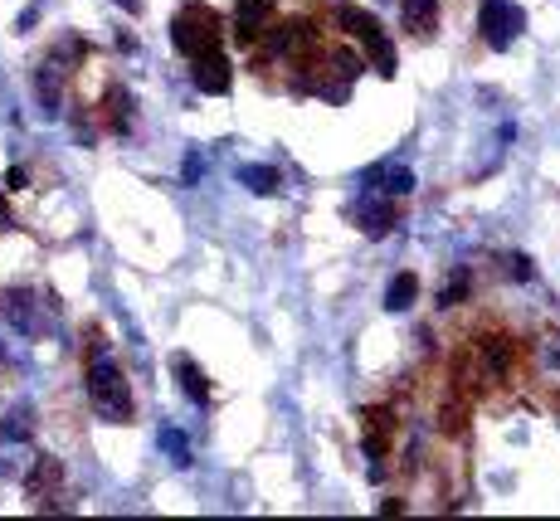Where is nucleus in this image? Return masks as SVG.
<instances>
[{"mask_svg":"<svg viewBox=\"0 0 560 521\" xmlns=\"http://www.w3.org/2000/svg\"><path fill=\"white\" fill-rule=\"evenodd\" d=\"M356 78H361V59H356L351 49H332V54H322V64L302 69L298 88H302V93H317V98H327V103H346Z\"/></svg>","mask_w":560,"mask_h":521,"instance_id":"nucleus-1","label":"nucleus"},{"mask_svg":"<svg viewBox=\"0 0 560 521\" xmlns=\"http://www.w3.org/2000/svg\"><path fill=\"white\" fill-rule=\"evenodd\" d=\"M88 400H93L98 419H108V424H127L132 419V385H127V375L117 371V361L98 356L88 366Z\"/></svg>","mask_w":560,"mask_h":521,"instance_id":"nucleus-2","label":"nucleus"},{"mask_svg":"<svg viewBox=\"0 0 560 521\" xmlns=\"http://www.w3.org/2000/svg\"><path fill=\"white\" fill-rule=\"evenodd\" d=\"M220 15L210 10V5H200V0H190V5H181L176 10V20H171V44L186 54V59H195V54H205V49H220Z\"/></svg>","mask_w":560,"mask_h":521,"instance_id":"nucleus-3","label":"nucleus"},{"mask_svg":"<svg viewBox=\"0 0 560 521\" xmlns=\"http://www.w3.org/2000/svg\"><path fill=\"white\" fill-rule=\"evenodd\" d=\"M336 25H341L346 35L361 39V49H366V59L375 64V74H380V78H395L400 59H395V44H390V35L375 25V15L356 10V5H341V10H336Z\"/></svg>","mask_w":560,"mask_h":521,"instance_id":"nucleus-4","label":"nucleus"},{"mask_svg":"<svg viewBox=\"0 0 560 521\" xmlns=\"http://www.w3.org/2000/svg\"><path fill=\"white\" fill-rule=\"evenodd\" d=\"M522 30H526V10L517 0H483V10H478V35H483L487 49H512Z\"/></svg>","mask_w":560,"mask_h":521,"instance_id":"nucleus-5","label":"nucleus"},{"mask_svg":"<svg viewBox=\"0 0 560 521\" xmlns=\"http://www.w3.org/2000/svg\"><path fill=\"white\" fill-rule=\"evenodd\" d=\"M0 317H5L20 336L49 332V312H44V298H39L35 288H10V293H0Z\"/></svg>","mask_w":560,"mask_h":521,"instance_id":"nucleus-6","label":"nucleus"},{"mask_svg":"<svg viewBox=\"0 0 560 521\" xmlns=\"http://www.w3.org/2000/svg\"><path fill=\"white\" fill-rule=\"evenodd\" d=\"M351 220L361 234H371V239H385L395 224H400V210H395V200L390 195H380V190H366L356 205H351Z\"/></svg>","mask_w":560,"mask_h":521,"instance_id":"nucleus-7","label":"nucleus"},{"mask_svg":"<svg viewBox=\"0 0 560 521\" xmlns=\"http://www.w3.org/2000/svg\"><path fill=\"white\" fill-rule=\"evenodd\" d=\"M190 78H195V88H200V93L224 98V93H229V83H234V69H229V59H224L220 49H205V54H195V59H190Z\"/></svg>","mask_w":560,"mask_h":521,"instance_id":"nucleus-8","label":"nucleus"},{"mask_svg":"<svg viewBox=\"0 0 560 521\" xmlns=\"http://www.w3.org/2000/svg\"><path fill=\"white\" fill-rule=\"evenodd\" d=\"M361 186L380 190V195H390V200H400V195H410L414 190V171L405 166V161H375L371 171L361 176Z\"/></svg>","mask_w":560,"mask_h":521,"instance_id":"nucleus-9","label":"nucleus"},{"mask_svg":"<svg viewBox=\"0 0 560 521\" xmlns=\"http://www.w3.org/2000/svg\"><path fill=\"white\" fill-rule=\"evenodd\" d=\"M273 10H278V0H239L234 5V39L239 44H259V35L273 20Z\"/></svg>","mask_w":560,"mask_h":521,"instance_id":"nucleus-10","label":"nucleus"},{"mask_svg":"<svg viewBox=\"0 0 560 521\" xmlns=\"http://www.w3.org/2000/svg\"><path fill=\"white\" fill-rule=\"evenodd\" d=\"M312 44H317L312 25H307V20H288V25L273 30V39L263 44V54H273V59H278V54H307Z\"/></svg>","mask_w":560,"mask_h":521,"instance_id":"nucleus-11","label":"nucleus"},{"mask_svg":"<svg viewBox=\"0 0 560 521\" xmlns=\"http://www.w3.org/2000/svg\"><path fill=\"white\" fill-rule=\"evenodd\" d=\"M59 483H64L59 458H44V453H35V463H30V473H25V492H30L35 502H44V497H49Z\"/></svg>","mask_w":560,"mask_h":521,"instance_id":"nucleus-12","label":"nucleus"},{"mask_svg":"<svg viewBox=\"0 0 560 521\" xmlns=\"http://www.w3.org/2000/svg\"><path fill=\"white\" fill-rule=\"evenodd\" d=\"M400 20H405V30L414 39H429L439 30V0H405L400 5Z\"/></svg>","mask_w":560,"mask_h":521,"instance_id":"nucleus-13","label":"nucleus"},{"mask_svg":"<svg viewBox=\"0 0 560 521\" xmlns=\"http://www.w3.org/2000/svg\"><path fill=\"white\" fill-rule=\"evenodd\" d=\"M35 93H39V103H44V117H59V98H64V69L59 64H39V74H35Z\"/></svg>","mask_w":560,"mask_h":521,"instance_id":"nucleus-14","label":"nucleus"},{"mask_svg":"<svg viewBox=\"0 0 560 521\" xmlns=\"http://www.w3.org/2000/svg\"><path fill=\"white\" fill-rule=\"evenodd\" d=\"M171 371H176V380H181V390H186L190 405H210V380H205V371H200L190 356H176Z\"/></svg>","mask_w":560,"mask_h":521,"instance_id":"nucleus-15","label":"nucleus"},{"mask_svg":"<svg viewBox=\"0 0 560 521\" xmlns=\"http://www.w3.org/2000/svg\"><path fill=\"white\" fill-rule=\"evenodd\" d=\"M395 439V414L390 410H366V458H380Z\"/></svg>","mask_w":560,"mask_h":521,"instance_id":"nucleus-16","label":"nucleus"},{"mask_svg":"<svg viewBox=\"0 0 560 521\" xmlns=\"http://www.w3.org/2000/svg\"><path fill=\"white\" fill-rule=\"evenodd\" d=\"M30 463H35V453L25 448V439H15V444H0V478H5V483H25Z\"/></svg>","mask_w":560,"mask_h":521,"instance_id":"nucleus-17","label":"nucleus"},{"mask_svg":"<svg viewBox=\"0 0 560 521\" xmlns=\"http://www.w3.org/2000/svg\"><path fill=\"white\" fill-rule=\"evenodd\" d=\"M108 127L117 137L132 132V93L127 88H108Z\"/></svg>","mask_w":560,"mask_h":521,"instance_id":"nucleus-18","label":"nucleus"},{"mask_svg":"<svg viewBox=\"0 0 560 521\" xmlns=\"http://www.w3.org/2000/svg\"><path fill=\"white\" fill-rule=\"evenodd\" d=\"M234 176H239V186H249L254 195H273V190L283 186V176L273 166H239Z\"/></svg>","mask_w":560,"mask_h":521,"instance_id":"nucleus-19","label":"nucleus"},{"mask_svg":"<svg viewBox=\"0 0 560 521\" xmlns=\"http://www.w3.org/2000/svg\"><path fill=\"white\" fill-rule=\"evenodd\" d=\"M414 293H419V278H414V273H400V278L385 288V312H410Z\"/></svg>","mask_w":560,"mask_h":521,"instance_id":"nucleus-20","label":"nucleus"},{"mask_svg":"<svg viewBox=\"0 0 560 521\" xmlns=\"http://www.w3.org/2000/svg\"><path fill=\"white\" fill-rule=\"evenodd\" d=\"M483 366L492 375H507V366H512V341H507V336H487L483 341Z\"/></svg>","mask_w":560,"mask_h":521,"instance_id":"nucleus-21","label":"nucleus"},{"mask_svg":"<svg viewBox=\"0 0 560 521\" xmlns=\"http://www.w3.org/2000/svg\"><path fill=\"white\" fill-rule=\"evenodd\" d=\"M156 444L171 453V463H176V468H190V439L181 434V429H171V424H166V429L156 434Z\"/></svg>","mask_w":560,"mask_h":521,"instance_id":"nucleus-22","label":"nucleus"},{"mask_svg":"<svg viewBox=\"0 0 560 521\" xmlns=\"http://www.w3.org/2000/svg\"><path fill=\"white\" fill-rule=\"evenodd\" d=\"M30 414L20 410V414H10V419H0V444H15V439H25L30 434V424H25Z\"/></svg>","mask_w":560,"mask_h":521,"instance_id":"nucleus-23","label":"nucleus"},{"mask_svg":"<svg viewBox=\"0 0 560 521\" xmlns=\"http://www.w3.org/2000/svg\"><path fill=\"white\" fill-rule=\"evenodd\" d=\"M463 293H468V273L458 268V278H453V283H444V293H439V307H453V302H463Z\"/></svg>","mask_w":560,"mask_h":521,"instance_id":"nucleus-24","label":"nucleus"},{"mask_svg":"<svg viewBox=\"0 0 560 521\" xmlns=\"http://www.w3.org/2000/svg\"><path fill=\"white\" fill-rule=\"evenodd\" d=\"M181 176H186V186H195V181L205 176V151H200V147L186 151V171H181Z\"/></svg>","mask_w":560,"mask_h":521,"instance_id":"nucleus-25","label":"nucleus"},{"mask_svg":"<svg viewBox=\"0 0 560 521\" xmlns=\"http://www.w3.org/2000/svg\"><path fill=\"white\" fill-rule=\"evenodd\" d=\"M541 361H546L551 371H560V336H546V346H541Z\"/></svg>","mask_w":560,"mask_h":521,"instance_id":"nucleus-26","label":"nucleus"},{"mask_svg":"<svg viewBox=\"0 0 560 521\" xmlns=\"http://www.w3.org/2000/svg\"><path fill=\"white\" fill-rule=\"evenodd\" d=\"M25 181H30V176H25V166H10V176H5V186H10V190H25Z\"/></svg>","mask_w":560,"mask_h":521,"instance_id":"nucleus-27","label":"nucleus"},{"mask_svg":"<svg viewBox=\"0 0 560 521\" xmlns=\"http://www.w3.org/2000/svg\"><path fill=\"white\" fill-rule=\"evenodd\" d=\"M512 263H517V278H531V273H536V268H531V259H522V254H517Z\"/></svg>","mask_w":560,"mask_h":521,"instance_id":"nucleus-28","label":"nucleus"},{"mask_svg":"<svg viewBox=\"0 0 560 521\" xmlns=\"http://www.w3.org/2000/svg\"><path fill=\"white\" fill-rule=\"evenodd\" d=\"M10 229V210H5V190H0V234Z\"/></svg>","mask_w":560,"mask_h":521,"instance_id":"nucleus-29","label":"nucleus"},{"mask_svg":"<svg viewBox=\"0 0 560 521\" xmlns=\"http://www.w3.org/2000/svg\"><path fill=\"white\" fill-rule=\"evenodd\" d=\"M112 5H122L127 15H137V10H142V0H112Z\"/></svg>","mask_w":560,"mask_h":521,"instance_id":"nucleus-30","label":"nucleus"}]
</instances>
